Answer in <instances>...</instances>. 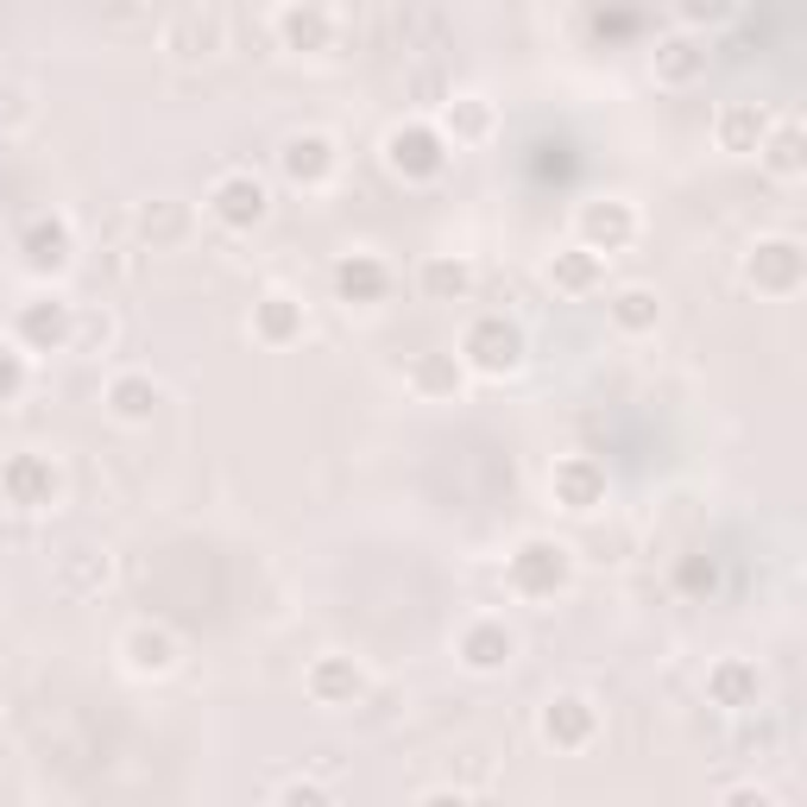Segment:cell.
I'll list each match as a JSON object with an SVG mask.
<instances>
[{"mask_svg":"<svg viewBox=\"0 0 807 807\" xmlns=\"http://www.w3.org/2000/svg\"><path fill=\"white\" fill-rule=\"evenodd\" d=\"M214 45H221V13H177V20H170V51L209 57Z\"/></svg>","mask_w":807,"mask_h":807,"instance_id":"cell-1","label":"cell"}]
</instances>
